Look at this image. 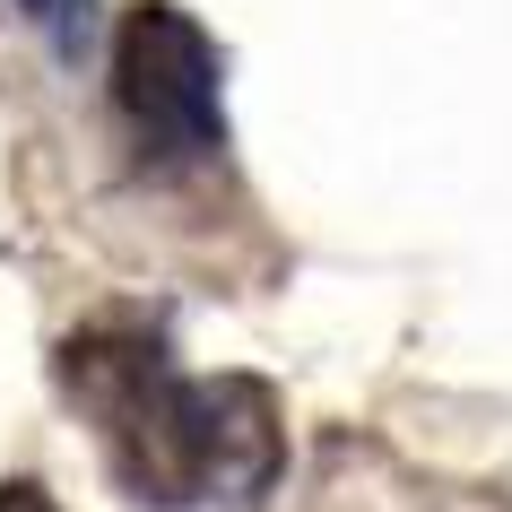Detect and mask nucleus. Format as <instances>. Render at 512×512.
Wrapping results in <instances>:
<instances>
[{"label": "nucleus", "mask_w": 512, "mask_h": 512, "mask_svg": "<svg viewBox=\"0 0 512 512\" xmlns=\"http://www.w3.org/2000/svg\"><path fill=\"white\" fill-rule=\"evenodd\" d=\"M0 512H61V504H53L35 478H9V486H0Z\"/></svg>", "instance_id": "20e7f679"}, {"label": "nucleus", "mask_w": 512, "mask_h": 512, "mask_svg": "<svg viewBox=\"0 0 512 512\" xmlns=\"http://www.w3.org/2000/svg\"><path fill=\"white\" fill-rule=\"evenodd\" d=\"M18 9H27L35 27L53 35V44H79V18H87V0H18Z\"/></svg>", "instance_id": "7ed1b4c3"}, {"label": "nucleus", "mask_w": 512, "mask_h": 512, "mask_svg": "<svg viewBox=\"0 0 512 512\" xmlns=\"http://www.w3.org/2000/svg\"><path fill=\"white\" fill-rule=\"evenodd\" d=\"M61 391L87 408L105 469L165 512H191L209 495H261L287 452L261 382H191L148 330H79L61 348Z\"/></svg>", "instance_id": "f257e3e1"}, {"label": "nucleus", "mask_w": 512, "mask_h": 512, "mask_svg": "<svg viewBox=\"0 0 512 512\" xmlns=\"http://www.w3.org/2000/svg\"><path fill=\"white\" fill-rule=\"evenodd\" d=\"M113 113L148 174H191L226 148V87L217 44L174 0H139L113 27Z\"/></svg>", "instance_id": "f03ea898"}]
</instances>
